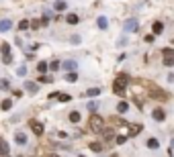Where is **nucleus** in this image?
Segmentation results:
<instances>
[{
    "mask_svg": "<svg viewBox=\"0 0 174 157\" xmlns=\"http://www.w3.org/2000/svg\"><path fill=\"white\" fill-rule=\"evenodd\" d=\"M127 82H129L127 74H121V76L115 80V84H113V92L119 94V96H123V94H125V88H127Z\"/></svg>",
    "mask_w": 174,
    "mask_h": 157,
    "instance_id": "1",
    "label": "nucleus"
},
{
    "mask_svg": "<svg viewBox=\"0 0 174 157\" xmlns=\"http://www.w3.org/2000/svg\"><path fill=\"white\" fill-rule=\"evenodd\" d=\"M88 122H90L88 127H90V131H92V133H100V131L104 129V120H102L100 116H96V114H92Z\"/></svg>",
    "mask_w": 174,
    "mask_h": 157,
    "instance_id": "2",
    "label": "nucleus"
},
{
    "mask_svg": "<svg viewBox=\"0 0 174 157\" xmlns=\"http://www.w3.org/2000/svg\"><path fill=\"white\" fill-rule=\"evenodd\" d=\"M0 51H2V63H10V61H12V55H10V45H8V43H2Z\"/></svg>",
    "mask_w": 174,
    "mask_h": 157,
    "instance_id": "3",
    "label": "nucleus"
},
{
    "mask_svg": "<svg viewBox=\"0 0 174 157\" xmlns=\"http://www.w3.org/2000/svg\"><path fill=\"white\" fill-rule=\"evenodd\" d=\"M125 33H135L137 29H139V25H137V20L135 18H129V20H125Z\"/></svg>",
    "mask_w": 174,
    "mask_h": 157,
    "instance_id": "4",
    "label": "nucleus"
},
{
    "mask_svg": "<svg viewBox=\"0 0 174 157\" xmlns=\"http://www.w3.org/2000/svg\"><path fill=\"white\" fill-rule=\"evenodd\" d=\"M29 125H31V131L37 135V137H41L43 131H45V129H43V122H39V120H29Z\"/></svg>",
    "mask_w": 174,
    "mask_h": 157,
    "instance_id": "5",
    "label": "nucleus"
},
{
    "mask_svg": "<svg viewBox=\"0 0 174 157\" xmlns=\"http://www.w3.org/2000/svg\"><path fill=\"white\" fill-rule=\"evenodd\" d=\"M10 27H12V22H10L8 18H2V20H0V33H6V31H10Z\"/></svg>",
    "mask_w": 174,
    "mask_h": 157,
    "instance_id": "6",
    "label": "nucleus"
},
{
    "mask_svg": "<svg viewBox=\"0 0 174 157\" xmlns=\"http://www.w3.org/2000/svg\"><path fill=\"white\" fill-rule=\"evenodd\" d=\"M25 90L29 94H37V90H39V86L35 84V82H25Z\"/></svg>",
    "mask_w": 174,
    "mask_h": 157,
    "instance_id": "7",
    "label": "nucleus"
},
{
    "mask_svg": "<svg viewBox=\"0 0 174 157\" xmlns=\"http://www.w3.org/2000/svg\"><path fill=\"white\" fill-rule=\"evenodd\" d=\"M151 116H154L156 120H164V118H166V112H164L162 108H156L154 112H151Z\"/></svg>",
    "mask_w": 174,
    "mask_h": 157,
    "instance_id": "8",
    "label": "nucleus"
},
{
    "mask_svg": "<svg viewBox=\"0 0 174 157\" xmlns=\"http://www.w3.org/2000/svg\"><path fill=\"white\" fill-rule=\"evenodd\" d=\"M14 141H16V145H25L27 143V135L25 133H16L14 135Z\"/></svg>",
    "mask_w": 174,
    "mask_h": 157,
    "instance_id": "9",
    "label": "nucleus"
},
{
    "mask_svg": "<svg viewBox=\"0 0 174 157\" xmlns=\"http://www.w3.org/2000/svg\"><path fill=\"white\" fill-rule=\"evenodd\" d=\"M127 110H129V104H127L125 100H121V102L117 104V112H119V114H125Z\"/></svg>",
    "mask_w": 174,
    "mask_h": 157,
    "instance_id": "10",
    "label": "nucleus"
},
{
    "mask_svg": "<svg viewBox=\"0 0 174 157\" xmlns=\"http://www.w3.org/2000/svg\"><path fill=\"white\" fill-rule=\"evenodd\" d=\"M96 25H98V29H102V31H104V29L108 27V18H106V16H98Z\"/></svg>",
    "mask_w": 174,
    "mask_h": 157,
    "instance_id": "11",
    "label": "nucleus"
},
{
    "mask_svg": "<svg viewBox=\"0 0 174 157\" xmlns=\"http://www.w3.org/2000/svg\"><path fill=\"white\" fill-rule=\"evenodd\" d=\"M53 8H55L57 12H61V10H66V8H68V4L63 2V0H55V4H53Z\"/></svg>",
    "mask_w": 174,
    "mask_h": 157,
    "instance_id": "12",
    "label": "nucleus"
},
{
    "mask_svg": "<svg viewBox=\"0 0 174 157\" xmlns=\"http://www.w3.org/2000/svg\"><path fill=\"white\" fill-rule=\"evenodd\" d=\"M151 31H154V35H160V33L164 31V25L158 20V22H154V25H151Z\"/></svg>",
    "mask_w": 174,
    "mask_h": 157,
    "instance_id": "13",
    "label": "nucleus"
},
{
    "mask_svg": "<svg viewBox=\"0 0 174 157\" xmlns=\"http://www.w3.org/2000/svg\"><path fill=\"white\" fill-rule=\"evenodd\" d=\"M100 133H102L104 141H111V139H113V129H111V127H108V129H102Z\"/></svg>",
    "mask_w": 174,
    "mask_h": 157,
    "instance_id": "14",
    "label": "nucleus"
},
{
    "mask_svg": "<svg viewBox=\"0 0 174 157\" xmlns=\"http://www.w3.org/2000/svg\"><path fill=\"white\" fill-rule=\"evenodd\" d=\"M78 20H80V18H78V14H74V12L66 16V22H68V25H78Z\"/></svg>",
    "mask_w": 174,
    "mask_h": 157,
    "instance_id": "15",
    "label": "nucleus"
},
{
    "mask_svg": "<svg viewBox=\"0 0 174 157\" xmlns=\"http://www.w3.org/2000/svg\"><path fill=\"white\" fill-rule=\"evenodd\" d=\"M141 131V125H129V137H133Z\"/></svg>",
    "mask_w": 174,
    "mask_h": 157,
    "instance_id": "16",
    "label": "nucleus"
},
{
    "mask_svg": "<svg viewBox=\"0 0 174 157\" xmlns=\"http://www.w3.org/2000/svg\"><path fill=\"white\" fill-rule=\"evenodd\" d=\"M8 155V143L6 141H0V157Z\"/></svg>",
    "mask_w": 174,
    "mask_h": 157,
    "instance_id": "17",
    "label": "nucleus"
},
{
    "mask_svg": "<svg viewBox=\"0 0 174 157\" xmlns=\"http://www.w3.org/2000/svg\"><path fill=\"white\" fill-rule=\"evenodd\" d=\"M61 65L66 67V70H70V72H74V70H76V61H72V59H68V61H63Z\"/></svg>",
    "mask_w": 174,
    "mask_h": 157,
    "instance_id": "18",
    "label": "nucleus"
},
{
    "mask_svg": "<svg viewBox=\"0 0 174 157\" xmlns=\"http://www.w3.org/2000/svg\"><path fill=\"white\" fill-rule=\"evenodd\" d=\"M151 96H154V98H160V100H166V98H168V94L160 92V90H154V92H151Z\"/></svg>",
    "mask_w": 174,
    "mask_h": 157,
    "instance_id": "19",
    "label": "nucleus"
},
{
    "mask_svg": "<svg viewBox=\"0 0 174 157\" xmlns=\"http://www.w3.org/2000/svg\"><path fill=\"white\" fill-rule=\"evenodd\" d=\"M80 120V112L78 110H72L70 112V122H78Z\"/></svg>",
    "mask_w": 174,
    "mask_h": 157,
    "instance_id": "20",
    "label": "nucleus"
},
{
    "mask_svg": "<svg viewBox=\"0 0 174 157\" xmlns=\"http://www.w3.org/2000/svg\"><path fill=\"white\" fill-rule=\"evenodd\" d=\"M51 98H59L61 102H68V100H70V96H68V94H57V92H53V94H51Z\"/></svg>",
    "mask_w": 174,
    "mask_h": 157,
    "instance_id": "21",
    "label": "nucleus"
},
{
    "mask_svg": "<svg viewBox=\"0 0 174 157\" xmlns=\"http://www.w3.org/2000/svg\"><path fill=\"white\" fill-rule=\"evenodd\" d=\"M90 149H92V151H96V153H100V151H102V143L94 141V143H90Z\"/></svg>",
    "mask_w": 174,
    "mask_h": 157,
    "instance_id": "22",
    "label": "nucleus"
},
{
    "mask_svg": "<svg viewBox=\"0 0 174 157\" xmlns=\"http://www.w3.org/2000/svg\"><path fill=\"white\" fill-rule=\"evenodd\" d=\"M147 147H149V149H158V147H160V141H158V139H149V141H147Z\"/></svg>",
    "mask_w": 174,
    "mask_h": 157,
    "instance_id": "23",
    "label": "nucleus"
},
{
    "mask_svg": "<svg viewBox=\"0 0 174 157\" xmlns=\"http://www.w3.org/2000/svg\"><path fill=\"white\" fill-rule=\"evenodd\" d=\"M98 94H100V90H98V88H90V90H86V96H90V98H92V96H98Z\"/></svg>",
    "mask_w": 174,
    "mask_h": 157,
    "instance_id": "24",
    "label": "nucleus"
},
{
    "mask_svg": "<svg viewBox=\"0 0 174 157\" xmlns=\"http://www.w3.org/2000/svg\"><path fill=\"white\" fill-rule=\"evenodd\" d=\"M37 70H39L41 74H45V72H47V63H45V61H39V63H37Z\"/></svg>",
    "mask_w": 174,
    "mask_h": 157,
    "instance_id": "25",
    "label": "nucleus"
},
{
    "mask_svg": "<svg viewBox=\"0 0 174 157\" xmlns=\"http://www.w3.org/2000/svg\"><path fill=\"white\" fill-rule=\"evenodd\" d=\"M18 29H20V31H27V29H29V20H27V18H23V20L18 22Z\"/></svg>",
    "mask_w": 174,
    "mask_h": 157,
    "instance_id": "26",
    "label": "nucleus"
},
{
    "mask_svg": "<svg viewBox=\"0 0 174 157\" xmlns=\"http://www.w3.org/2000/svg\"><path fill=\"white\" fill-rule=\"evenodd\" d=\"M86 108H88L90 112H96V108H98V102H94V100H92V102H88V104H86Z\"/></svg>",
    "mask_w": 174,
    "mask_h": 157,
    "instance_id": "27",
    "label": "nucleus"
},
{
    "mask_svg": "<svg viewBox=\"0 0 174 157\" xmlns=\"http://www.w3.org/2000/svg\"><path fill=\"white\" fill-rule=\"evenodd\" d=\"M47 70H51V72H57V70H59V61H51V63L47 65Z\"/></svg>",
    "mask_w": 174,
    "mask_h": 157,
    "instance_id": "28",
    "label": "nucleus"
},
{
    "mask_svg": "<svg viewBox=\"0 0 174 157\" xmlns=\"http://www.w3.org/2000/svg\"><path fill=\"white\" fill-rule=\"evenodd\" d=\"M66 80H68V82H76V80H78V74H76V72H70V74L66 76Z\"/></svg>",
    "mask_w": 174,
    "mask_h": 157,
    "instance_id": "29",
    "label": "nucleus"
},
{
    "mask_svg": "<svg viewBox=\"0 0 174 157\" xmlns=\"http://www.w3.org/2000/svg\"><path fill=\"white\" fill-rule=\"evenodd\" d=\"M10 88V82L8 80H0V90H8Z\"/></svg>",
    "mask_w": 174,
    "mask_h": 157,
    "instance_id": "30",
    "label": "nucleus"
},
{
    "mask_svg": "<svg viewBox=\"0 0 174 157\" xmlns=\"http://www.w3.org/2000/svg\"><path fill=\"white\" fill-rule=\"evenodd\" d=\"M125 141H127V137H125V135H119V137H115V143H117V145H123Z\"/></svg>",
    "mask_w": 174,
    "mask_h": 157,
    "instance_id": "31",
    "label": "nucleus"
},
{
    "mask_svg": "<svg viewBox=\"0 0 174 157\" xmlns=\"http://www.w3.org/2000/svg\"><path fill=\"white\" fill-rule=\"evenodd\" d=\"M10 106H12L10 100H2V106H0V108H2V110H10Z\"/></svg>",
    "mask_w": 174,
    "mask_h": 157,
    "instance_id": "32",
    "label": "nucleus"
},
{
    "mask_svg": "<svg viewBox=\"0 0 174 157\" xmlns=\"http://www.w3.org/2000/svg\"><path fill=\"white\" fill-rule=\"evenodd\" d=\"M16 74L18 76H27V65H20L18 70H16Z\"/></svg>",
    "mask_w": 174,
    "mask_h": 157,
    "instance_id": "33",
    "label": "nucleus"
},
{
    "mask_svg": "<svg viewBox=\"0 0 174 157\" xmlns=\"http://www.w3.org/2000/svg\"><path fill=\"white\" fill-rule=\"evenodd\" d=\"M162 53H164L166 57H172V55H174V51H172L170 47H166V49H162Z\"/></svg>",
    "mask_w": 174,
    "mask_h": 157,
    "instance_id": "34",
    "label": "nucleus"
},
{
    "mask_svg": "<svg viewBox=\"0 0 174 157\" xmlns=\"http://www.w3.org/2000/svg\"><path fill=\"white\" fill-rule=\"evenodd\" d=\"M164 65L172 67V65H174V57H166V59H164Z\"/></svg>",
    "mask_w": 174,
    "mask_h": 157,
    "instance_id": "35",
    "label": "nucleus"
},
{
    "mask_svg": "<svg viewBox=\"0 0 174 157\" xmlns=\"http://www.w3.org/2000/svg\"><path fill=\"white\" fill-rule=\"evenodd\" d=\"M39 82H43V84H49V82H51V78H49V76H41V78H39Z\"/></svg>",
    "mask_w": 174,
    "mask_h": 157,
    "instance_id": "36",
    "label": "nucleus"
},
{
    "mask_svg": "<svg viewBox=\"0 0 174 157\" xmlns=\"http://www.w3.org/2000/svg\"><path fill=\"white\" fill-rule=\"evenodd\" d=\"M70 43H74V45H78V43H80V37H78V35H74V37H70Z\"/></svg>",
    "mask_w": 174,
    "mask_h": 157,
    "instance_id": "37",
    "label": "nucleus"
},
{
    "mask_svg": "<svg viewBox=\"0 0 174 157\" xmlns=\"http://www.w3.org/2000/svg\"><path fill=\"white\" fill-rule=\"evenodd\" d=\"M29 25H31L33 29H39V27H41V20H33V22H29Z\"/></svg>",
    "mask_w": 174,
    "mask_h": 157,
    "instance_id": "38",
    "label": "nucleus"
},
{
    "mask_svg": "<svg viewBox=\"0 0 174 157\" xmlns=\"http://www.w3.org/2000/svg\"><path fill=\"white\" fill-rule=\"evenodd\" d=\"M143 41H145V43H151V41H154V35H145Z\"/></svg>",
    "mask_w": 174,
    "mask_h": 157,
    "instance_id": "39",
    "label": "nucleus"
},
{
    "mask_svg": "<svg viewBox=\"0 0 174 157\" xmlns=\"http://www.w3.org/2000/svg\"><path fill=\"white\" fill-rule=\"evenodd\" d=\"M113 122H115V125H125V122H123L119 116H115V118H113Z\"/></svg>",
    "mask_w": 174,
    "mask_h": 157,
    "instance_id": "40",
    "label": "nucleus"
},
{
    "mask_svg": "<svg viewBox=\"0 0 174 157\" xmlns=\"http://www.w3.org/2000/svg\"><path fill=\"white\" fill-rule=\"evenodd\" d=\"M47 157H61V155H55V153H51V155H47Z\"/></svg>",
    "mask_w": 174,
    "mask_h": 157,
    "instance_id": "41",
    "label": "nucleus"
},
{
    "mask_svg": "<svg viewBox=\"0 0 174 157\" xmlns=\"http://www.w3.org/2000/svg\"><path fill=\"white\" fill-rule=\"evenodd\" d=\"M78 157H84V155H78Z\"/></svg>",
    "mask_w": 174,
    "mask_h": 157,
    "instance_id": "42",
    "label": "nucleus"
}]
</instances>
